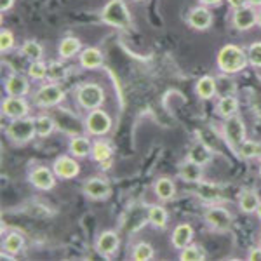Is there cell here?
Instances as JSON below:
<instances>
[{
	"label": "cell",
	"instance_id": "obj_1",
	"mask_svg": "<svg viewBox=\"0 0 261 261\" xmlns=\"http://www.w3.org/2000/svg\"><path fill=\"white\" fill-rule=\"evenodd\" d=\"M247 65V56L237 45H225L218 53V66L225 73H237Z\"/></svg>",
	"mask_w": 261,
	"mask_h": 261
},
{
	"label": "cell",
	"instance_id": "obj_2",
	"mask_svg": "<svg viewBox=\"0 0 261 261\" xmlns=\"http://www.w3.org/2000/svg\"><path fill=\"white\" fill-rule=\"evenodd\" d=\"M101 19L107 24L115 28H129L130 27V14L122 0H110L105 6L103 12H101Z\"/></svg>",
	"mask_w": 261,
	"mask_h": 261
},
{
	"label": "cell",
	"instance_id": "obj_3",
	"mask_svg": "<svg viewBox=\"0 0 261 261\" xmlns=\"http://www.w3.org/2000/svg\"><path fill=\"white\" fill-rule=\"evenodd\" d=\"M35 134V119H27V117H19V119L12 120L7 127V136L14 143H27L32 140Z\"/></svg>",
	"mask_w": 261,
	"mask_h": 261
},
{
	"label": "cell",
	"instance_id": "obj_4",
	"mask_svg": "<svg viewBox=\"0 0 261 261\" xmlns=\"http://www.w3.org/2000/svg\"><path fill=\"white\" fill-rule=\"evenodd\" d=\"M225 138L226 143L231 146V150L237 151L241 148V145L246 140V125L239 117H228V120L225 122Z\"/></svg>",
	"mask_w": 261,
	"mask_h": 261
},
{
	"label": "cell",
	"instance_id": "obj_5",
	"mask_svg": "<svg viewBox=\"0 0 261 261\" xmlns=\"http://www.w3.org/2000/svg\"><path fill=\"white\" fill-rule=\"evenodd\" d=\"M103 89L99 86H96V84H87L79 91V103L87 110H96L103 103Z\"/></svg>",
	"mask_w": 261,
	"mask_h": 261
},
{
	"label": "cell",
	"instance_id": "obj_6",
	"mask_svg": "<svg viewBox=\"0 0 261 261\" xmlns=\"http://www.w3.org/2000/svg\"><path fill=\"white\" fill-rule=\"evenodd\" d=\"M86 127L91 134H96V136H101V134H107L112 127V120L110 117L101 110H92L86 119Z\"/></svg>",
	"mask_w": 261,
	"mask_h": 261
},
{
	"label": "cell",
	"instance_id": "obj_7",
	"mask_svg": "<svg viewBox=\"0 0 261 261\" xmlns=\"http://www.w3.org/2000/svg\"><path fill=\"white\" fill-rule=\"evenodd\" d=\"M63 99V89L56 84H49V86H44L42 89L37 92V96L33 98L37 105L40 107H53V105H58Z\"/></svg>",
	"mask_w": 261,
	"mask_h": 261
},
{
	"label": "cell",
	"instance_id": "obj_8",
	"mask_svg": "<svg viewBox=\"0 0 261 261\" xmlns=\"http://www.w3.org/2000/svg\"><path fill=\"white\" fill-rule=\"evenodd\" d=\"M205 220L214 230L226 231L231 225V214L223 207H211L205 213Z\"/></svg>",
	"mask_w": 261,
	"mask_h": 261
},
{
	"label": "cell",
	"instance_id": "obj_9",
	"mask_svg": "<svg viewBox=\"0 0 261 261\" xmlns=\"http://www.w3.org/2000/svg\"><path fill=\"white\" fill-rule=\"evenodd\" d=\"M258 23V12L252 9L251 6H244L241 9H235L233 14V27L237 30H249Z\"/></svg>",
	"mask_w": 261,
	"mask_h": 261
},
{
	"label": "cell",
	"instance_id": "obj_10",
	"mask_svg": "<svg viewBox=\"0 0 261 261\" xmlns=\"http://www.w3.org/2000/svg\"><path fill=\"white\" fill-rule=\"evenodd\" d=\"M28 112V105L24 99H21V96H11L9 99L2 101V113L6 117H11V119H19V117H24Z\"/></svg>",
	"mask_w": 261,
	"mask_h": 261
},
{
	"label": "cell",
	"instance_id": "obj_11",
	"mask_svg": "<svg viewBox=\"0 0 261 261\" xmlns=\"http://www.w3.org/2000/svg\"><path fill=\"white\" fill-rule=\"evenodd\" d=\"M79 171H81V167H79V164L73 161V159L70 157H60L56 162H54V172H56L60 178L63 179H71L75 178V176L79 174Z\"/></svg>",
	"mask_w": 261,
	"mask_h": 261
},
{
	"label": "cell",
	"instance_id": "obj_12",
	"mask_svg": "<svg viewBox=\"0 0 261 261\" xmlns=\"http://www.w3.org/2000/svg\"><path fill=\"white\" fill-rule=\"evenodd\" d=\"M188 23L195 30H207L213 23V14L205 7H195L188 14Z\"/></svg>",
	"mask_w": 261,
	"mask_h": 261
},
{
	"label": "cell",
	"instance_id": "obj_13",
	"mask_svg": "<svg viewBox=\"0 0 261 261\" xmlns=\"http://www.w3.org/2000/svg\"><path fill=\"white\" fill-rule=\"evenodd\" d=\"M84 192H86V195L91 197V199H105V197H108V193H110V185L99 178H92L86 181Z\"/></svg>",
	"mask_w": 261,
	"mask_h": 261
},
{
	"label": "cell",
	"instance_id": "obj_14",
	"mask_svg": "<svg viewBox=\"0 0 261 261\" xmlns=\"http://www.w3.org/2000/svg\"><path fill=\"white\" fill-rule=\"evenodd\" d=\"M96 247H98L101 256H107L108 258V256H112L113 252L117 251V247H119V235H117L115 231H105V233L99 235Z\"/></svg>",
	"mask_w": 261,
	"mask_h": 261
},
{
	"label": "cell",
	"instance_id": "obj_15",
	"mask_svg": "<svg viewBox=\"0 0 261 261\" xmlns=\"http://www.w3.org/2000/svg\"><path fill=\"white\" fill-rule=\"evenodd\" d=\"M30 181L33 187L40 188V190H49L54 187V176L47 167H37L30 174Z\"/></svg>",
	"mask_w": 261,
	"mask_h": 261
},
{
	"label": "cell",
	"instance_id": "obj_16",
	"mask_svg": "<svg viewBox=\"0 0 261 261\" xmlns=\"http://www.w3.org/2000/svg\"><path fill=\"white\" fill-rule=\"evenodd\" d=\"M179 176H181V179L188 181V183H199L202 179V176H204V172H202L200 164L188 161L179 167Z\"/></svg>",
	"mask_w": 261,
	"mask_h": 261
},
{
	"label": "cell",
	"instance_id": "obj_17",
	"mask_svg": "<svg viewBox=\"0 0 261 261\" xmlns=\"http://www.w3.org/2000/svg\"><path fill=\"white\" fill-rule=\"evenodd\" d=\"M6 91L9 96H24L28 92V81L23 75H12L6 84Z\"/></svg>",
	"mask_w": 261,
	"mask_h": 261
},
{
	"label": "cell",
	"instance_id": "obj_18",
	"mask_svg": "<svg viewBox=\"0 0 261 261\" xmlns=\"http://www.w3.org/2000/svg\"><path fill=\"white\" fill-rule=\"evenodd\" d=\"M192 235H193V230L190 225L176 226L174 233H172V244H174V247H178V249H185V247L188 246V242L192 241Z\"/></svg>",
	"mask_w": 261,
	"mask_h": 261
},
{
	"label": "cell",
	"instance_id": "obj_19",
	"mask_svg": "<svg viewBox=\"0 0 261 261\" xmlns=\"http://www.w3.org/2000/svg\"><path fill=\"white\" fill-rule=\"evenodd\" d=\"M211 157H213L211 150H209V146H205L204 143H197V145H193L190 153H188V161L200 164V166L207 164L209 161H211Z\"/></svg>",
	"mask_w": 261,
	"mask_h": 261
},
{
	"label": "cell",
	"instance_id": "obj_20",
	"mask_svg": "<svg viewBox=\"0 0 261 261\" xmlns=\"http://www.w3.org/2000/svg\"><path fill=\"white\" fill-rule=\"evenodd\" d=\"M101 63H103V56H101V53L96 47L86 49L81 54V65L84 68H99Z\"/></svg>",
	"mask_w": 261,
	"mask_h": 261
},
{
	"label": "cell",
	"instance_id": "obj_21",
	"mask_svg": "<svg viewBox=\"0 0 261 261\" xmlns=\"http://www.w3.org/2000/svg\"><path fill=\"white\" fill-rule=\"evenodd\" d=\"M195 193L202 200H207V202H216L221 199L220 187H216V185H213V183H200L199 187H197Z\"/></svg>",
	"mask_w": 261,
	"mask_h": 261
},
{
	"label": "cell",
	"instance_id": "obj_22",
	"mask_svg": "<svg viewBox=\"0 0 261 261\" xmlns=\"http://www.w3.org/2000/svg\"><path fill=\"white\" fill-rule=\"evenodd\" d=\"M70 151L75 157H86V155H89V151H92V146L87 138L75 136L70 141Z\"/></svg>",
	"mask_w": 261,
	"mask_h": 261
},
{
	"label": "cell",
	"instance_id": "obj_23",
	"mask_svg": "<svg viewBox=\"0 0 261 261\" xmlns=\"http://www.w3.org/2000/svg\"><path fill=\"white\" fill-rule=\"evenodd\" d=\"M176 188H174V183L169 179V178H161L155 183V193H157V197L161 200H169L172 199V195H174Z\"/></svg>",
	"mask_w": 261,
	"mask_h": 261
},
{
	"label": "cell",
	"instance_id": "obj_24",
	"mask_svg": "<svg viewBox=\"0 0 261 261\" xmlns=\"http://www.w3.org/2000/svg\"><path fill=\"white\" fill-rule=\"evenodd\" d=\"M239 204H241V209L244 213H252L258 209L259 199L252 190H244L239 197Z\"/></svg>",
	"mask_w": 261,
	"mask_h": 261
},
{
	"label": "cell",
	"instance_id": "obj_25",
	"mask_svg": "<svg viewBox=\"0 0 261 261\" xmlns=\"http://www.w3.org/2000/svg\"><path fill=\"white\" fill-rule=\"evenodd\" d=\"M197 94L202 99H209L216 94V81L213 77H202L197 84Z\"/></svg>",
	"mask_w": 261,
	"mask_h": 261
},
{
	"label": "cell",
	"instance_id": "obj_26",
	"mask_svg": "<svg viewBox=\"0 0 261 261\" xmlns=\"http://www.w3.org/2000/svg\"><path fill=\"white\" fill-rule=\"evenodd\" d=\"M79 49H81V40L75 39V37H66L60 44V56L68 60V58L75 56L79 53Z\"/></svg>",
	"mask_w": 261,
	"mask_h": 261
},
{
	"label": "cell",
	"instance_id": "obj_27",
	"mask_svg": "<svg viewBox=\"0 0 261 261\" xmlns=\"http://www.w3.org/2000/svg\"><path fill=\"white\" fill-rule=\"evenodd\" d=\"M23 246H24L23 237L19 233H16V231L9 233L6 237V241H4V251H7L9 254H18L23 249Z\"/></svg>",
	"mask_w": 261,
	"mask_h": 261
},
{
	"label": "cell",
	"instance_id": "obj_28",
	"mask_svg": "<svg viewBox=\"0 0 261 261\" xmlns=\"http://www.w3.org/2000/svg\"><path fill=\"white\" fill-rule=\"evenodd\" d=\"M235 112H237V99H235L233 96H223L220 99V103H218V113H220L221 117L228 119Z\"/></svg>",
	"mask_w": 261,
	"mask_h": 261
},
{
	"label": "cell",
	"instance_id": "obj_29",
	"mask_svg": "<svg viewBox=\"0 0 261 261\" xmlns=\"http://www.w3.org/2000/svg\"><path fill=\"white\" fill-rule=\"evenodd\" d=\"M148 221L157 228H164L167 223V213L166 209L161 207V205H155V207H150L148 211Z\"/></svg>",
	"mask_w": 261,
	"mask_h": 261
},
{
	"label": "cell",
	"instance_id": "obj_30",
	"mask_svg": "<svg viewBox=\"0 0 261 261\" xmlns=\"http://www.w3.org/2000/svg\"><path fill=\"white\" fill-rule=\"evenodd\" d=\"M53 129H54V120L50 119V117L42 115V117H39V119H35V133H37V136H40V138L49 136V134L53 133Z\"/></svg>",
	"mask_w": 261,
	"mask_h": 261
},
{
	"label": "cell",
	"instance_id": "obj_31",
	"mask_svg": "<svg viewBox=\"0 0 261 261\" xmlns=\"http://www.w3.org/2000/svg\"><path fill=\"white\" fill-rule=\"evenodd\" d=\"M21 53H23L24 58H28V60H32V61H39L42 58V47L35 40L24 42L23 47H21Z\"/></svg>",
	"mask_w": 261,
	"mask_h": 261
},
{
	"label": "cell",
	"instance_id": "obj_32",
	"mask_svg": "<svg viewBox=\"0 0 261 261\" xmlns=\"http://www.w3.org/2000/svg\"><path fill=\"white\" fill-rule=\"evenodd\" d=\"M92 157H94V161H98V162L110 161L112 148L107 145V143H103V141L94 143V145H92Z\"/></svg>",
	"mask_w": 261,
	"mask_h": 261
},
{
	"label": "cell",
	"instance_id": "obj_33",
	"mask_svg": "<svg viewBox=\"0 0 261 261\" xmlns=\"http://www.w3.org/2000/svg\"><path fill=\"white\" fill-rule=\"evenodd\" d=\"M204 258H205L204 251L197 246H190V247L187 246L185 249H181V254H179V259H185V261H200Z\"/></svg>",
	"mask_w": 261,
	"mask_h": 261
},
{
	"label": "cell",
	"instance_id": "obj_34",
	"mask_svg": "<svg viewBox=\"0 0 261 261\" xmlns=\"http://www.w3.org/2000/svg\"><path fill=\"white\" fill-rule=\"evenodd\" d=\"M151 258H153V249H151L150 244L141 242V244H138V246L134 247V251H133V259H136V261H145V259H151Z\"/></svg>",
	"mask_w": 261,
	"mask_h": 261
},
{
	"label": "cell",
	"instance_id": "obj_35",
	"mask_svg": "<svg viewBox=\"0 0 261 261\" xmlns=\"http://www.w3.org/2000/svg\"><path fill=\"white\" fill-rule=\"evenodd\" d=\"M237 151H239V155L244 159L256 157V155L261 153V145H258V143H252V141H244L241 145V148H239Z\"/></svg>",
	"mask_w": 261,
	"mask_h": 261
},
{
	"label": "cell",
	"instance_id": "obj_36",
	"mask_svg": "<svg viewBox=\"0 0 261 261\" xmlns=\"http://www.w3.org/2000/svg\"><path fill=\"white\" fill-rule=\"evenodd\" d=\"M28 73H30V77L37 79V81H42V79L47 75V66H45V63H42V61H32Z\"/></svg>",
	"mask_w": 261,
	"mask_h": 261
},
{
	"label": "cell",
	"instance_id": "obj_37",
	"mask_svg": "<svg viewBox=\"0 0 261 261\" xmlns=\"http://www.w3.org/2000/svg\"><path fill=\"white\" fill-rule=\"evenodd\" d=\"M47 75L50 81H63L66 75V68L61 65V63H53V65L47 68Z\"/></svg>",
	"mask_w": 261,
	"mask_h": 261
},
{
	"label": "cell",
	"instance_id": "obj_38",
	"mask_svg": "<svg viewBox=\"0 0 261 261\" xmlns=\"http://www.w3.org/2000/svg\"><path fill=\"white\" fill-rule=\"evenodd\" d=\"M14 45V35L9 30H2L0 32V50L2 53H7V50L12 49Z\"/></svg>",
	"mask_w": 261,
	"mask_h": 261
},
{
	"label": "cell",
	"instance_id": "obj_39",
	"mask_svg": "<svg viewBox=\"0 0 261 261\" xmlns=\"http://www.w3.org/2000/svg\"><path fill=\"white\" fill-rule=\"evenodd\" d=\"M249 61L251 65L261 66V42H256L249 47Z\"/></svg>",
	"mask_w": 261,
	"mask_h": 261
},
{
	"label": "cell",
	"instance_id": "obj_40",
	"mask_svg": "<svg viewBox=\"0 0 261 261\" xmlns=\"http://www.w3.org/2000/svg\"><path fill=\"white\" fill-rule=\"evenodd\" d=\"M249 259L252 261H261V247H256V249H251L249 252Z\"/></svg>",
	"mask_w": 261,
	"mask_h": 261
},
{
	"label": "cell",
	"instance_id": "obj_41",
	"mask_svg": "<svg viewBox=\"0 0 261 261\" xmlns=\"http://www.w3.org/2000/svg\"><path fill=\"white\" fill-rule=\"evenodd\" d=\"M12 4H14V0H0V11L2 12L9 11L12 7Z\"/></svg>",
	"mask_w": 261,
	"mask_h": 261
},
{
	"label": "cell",
	"instance_id": "obj_42",
	"mask_svg": "<svg viewBox=\"0 0 261 261\" xmlns=\"http://www.w3.org/2000/svg\"><path fill=\"white\" fill-rule=\"evenodd\" d=\"M246 2L247 0H228V4L233 7V9H241V7L246 6Z\"/></svg>",
	"mask_w": 261,
	"mask_h": 261
},
{
	"label": "cell",
	"instance_id": "obj_43",
	"mask_svg": "<svg viewBox=\"0 0 261 261\" xmlns=\"http://www.w3.org/2000/svg\"><path fill=\"white\" fill-rule=\"evenodd\" d=\"M204 6H218V4H221V0H200Z\"/></svg>",
	"mask_w": 261,
	"mask_h": 261
},
{
	"label": "cell",
	"instance_id": "obj_44",
	"mask_svg": "<svg viewBox=\"0 0 261 261\" xmlns=\"http://www.w3.org/2000/svg\"><path fill=\"white\" fill-rule=\"evenodd\" d=\"M251 6H261V0H247Z\"/></svg>",
	"mask_w": 261,
	"mask_h": 261
},
{
	"label": "cell",
	"instance_id": "obj_45",
	"mask_svg": "<svg viewBox=\"0 0 261 261\" xmlns=\"http://www.w3.org/2000/svg\"><path fill=\"white\" fill-rule=\"evenodd\" d=\"M256 213H258V216H259V220H261V202L258 204V209H256Z\"/></svg>",
	"mask_w": 261,
	"mask_h": 261
},
{
	"label": "cell",
	"instance_id": "obj_46",
	"mask_svg": "<svg viewBox=\"0 0 261 261\" xmlns=\"http://www.w3.org/2000/svg\"><path fill=\"white\" fill-rule=\"evenodd\" d=\"M258 24H259V27H261V9L258 11Z\"/></svg>",
	"mask_w": 261,
	"mask_h": 261
},
{
	"label": "cell",
	"instance_id": "obj_47",
	"mask_svg": "<svg viewBox=\"0 0 261 261\" xmlns=\"http://www.w3.org/2000/svg\"><path fill=\"white\" fill-rule=\"evenodd\" d=\"M259 176H261V166H259Z\"/></svg>",
	"mask_w": 261,
	"mask_h": 261
}]
</instances>
